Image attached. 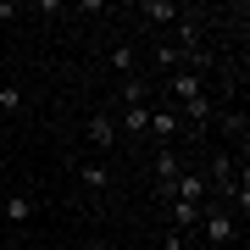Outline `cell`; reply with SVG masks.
Instances as JSON below:
<instances>
[{"label":"cell","instance_id":"obj_6","mask_svg":"<svg viewBox=\"0 0 250 250\" xmlns=\"http://www.w3.org/2000/svg\"><path fill=\"white\" fill-rule=\"evenodd\" d=\"M106 67L117 72V78H134V72H139V50H134V45H128V39H123V45H111Z\"/></svg>","mask_w":250,"mask_h":250},{"label":"cell","instance_id":"obj_9","mask_svg":"<svg viewBox=\"0 0 250 250\" xmlns=\"http://www.w3.org/2000/svg\"><path fill=\"white\" fill-rule=\"evenodd\" d=\"M139 17H150V22H178V17H184V6H178V0H145Z\"/></svg>","mask_w":250,"mask_h":250},{"label":"cell","instance_id":"obj_1","mask_svg":"<svg viewBox=\"0 0 250 250\" xmlns=\"http://www.w3.org/2000/svg\"><path fill=\"white\" fill-rule=\"evenodd\" d=\"M233 228H239V223H233V211H228L223 200H211V195H206L200 223H195V239H200V245H211V250H223V245L233 239Z\"/></svg>","mask_w":250,"mask_h":250},{"label":"cell","instance_id":"obj_5","mask_svg":"<svg viewBox=\"0 0 250 250\" xmlns=\"http://www.w3.org/2000/svg\"><path fill=\"white\" fill-rule=\"evenodd\" d=\"M83 134H89V145H100V150H111V145H117V117L95 111L89 123H83Z\"/></svg>","mask_w":250,"mask_h":250},{"label":"cell","instance_id":"obj_10","mask_svg":"<svg viewBox=\"0 0 250 250\" xmlns=\"http://www.w3.org/2000/svg\"><path fill=\"white\" fill-rule=\"evenodd\" d=\"M211 128H223V134H228V139H239V145H245V134H250L245 111H217V117H211Z\"/></svg>","mask_w":250,"mask_h":250},{"label":"cell","instance_id":"obj_4","mask_svg":"<svg viewBox=\"0 0 250 250\" xmlns=\"http://www.w3.org/2000/svg\"><path fill=\"white\" fill-rule=\"evenodd\" d=\"M145 100H150V78H139V72H134V78L117 83V95L106 100V106H145Z\"/></svg>","mask_w":250,"mask_h":250},{"label":"cell","instance_id":"obj_7","mask_svg":"<svg viewBox=\"0 0 250 250\" xmlns=\"http://www.w3.org/2000/svg\"><path fill=\"white\" fill-rule=\"evenodd\" d=\"M78 184L89 189V195H100V189H111V172H106V161H78Z\"/></svg>","mask_w":250,"mask_h":250},{"label":"cell","instance_id":"obj_11","mask_svg":"<svg viewBox=\"0 0 250 250\" xmlns=\"http://www.w3.org/2000/svg\"><path fill=\"white\" fill-rule=\"evenodd\" d=\"M145 123H150V111H145V106H123V117H117V134H145Z\"/></svg>","mask_w":250,"mask_h":250},{"label":"cell","instance_id":"obj_8","mask_svg":"<svg viewBox=\"0 0 250 250\" xmlns=\"http://www.w3.org/2000/svg\"><path fill=\"white\" fill-rule=\"evenodd\" d=\"M0 211H6V223H34L39 200H34V195H6V206H0Z\"/></svg>","mask_w":250,"mask_h":250},{"label":"cell","instance_id":"obj_15","mask_svg":"<svg viewBox=\"0 0 250 250\" xmlns=\"http://www.w3.org/2000/svg\"><path fill=\"white\" fill-rule=\"evenodd\" d=\"M184 250H211V245H200V239H195V245H184Z\"/></svg>","mask_w":250,"mask_h":250},{"label":"cell","instance_id":"obj_2","mask_svg":"<svg viewBox=\"0 0 250 250\" xmlns=\"http://www.w3.org/2000/svg\"><path fill=\"white\" fill-rule=\"evenodd\" d=\"M167 95H172V111H178V106H189V100L206 95V83H200L195 67H178V72H167Z\"/></svg>","mask_w":250,"mask_h":250},{"label":"cell","instance_id":"obj_12","mask_svg":"<svg viewBox=\"0 0 250 250\" xmlns=\"http://www.w3.org/2000/svg\"><path fill=\"white\" fill-rule=\"evenodd\" d=\"M0 111H6V117L22 111V89H17V83H0Z\"/></svg>","mask_w":250,"mask_h":250},{"label":"cell","instance_id":"obj_13","mask_svg":"<svg viewBox=\"0 0 250 250\" xmlns=\"http://www.w3.org/2000/svg\"><path fill=\"white\" fill-rule=\"evenodd\" d=\"M184 245H189V233H172V228H167V233H161L150 250H184Z\"/></svg>","mask_w":250,"mask_h":250},{"label":"cell","instance_id":"obj_14","mask_svg":"<svg viewBox=\"0 0 250 250\" xmlns=\"http://www.w3.org/2000/svg\"><path fill=\"white\" fill-rule=\"evenodd\" d=\"M11 17H17V6H11V0H0V28H6Z\"/></svg>","mask_w":250,"mask_h":250},{"label":"cell","instance_id":"obj_3","mask_svg":"<svg viewBox=\"0 0 250 250\" xmlns=\"http://www.w3.org/2000/svg\"><path fill=\"white\" fill-rule=\"evenodd\" d=\"M145 134H156L161 145H172V139L184 134V117L172 111V106H156V111H150V123H145Z\"/></svg>","mask_w":250,"mask_h":250}]
</instances>
